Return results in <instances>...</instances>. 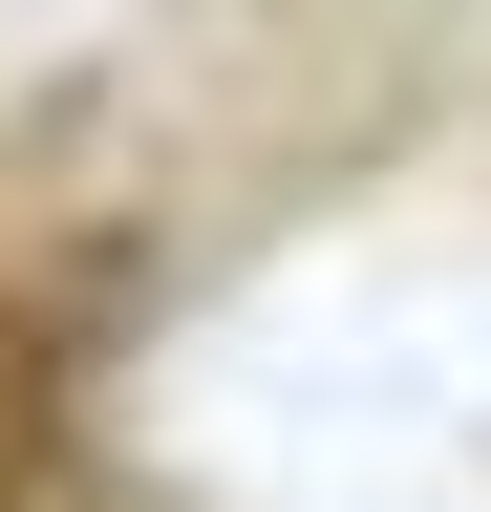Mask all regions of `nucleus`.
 Wrapping results in <instances>:
<instances>
[{
	"instance_id": "obj_1",
	"label": "nucleus",
	"mask_w": 491,
	"mask_h": 512,
	"mask_svg": "<svg viewBox=\"0 0 491 512\" xmlns=\"http://www.w3.org/2000/svg\"><path fill=\"white\" fill-rule=\"evenodd\" d=\"M0 427H43V320L0 299Z\"/></svg>"
}]
</instances>
